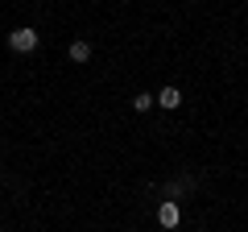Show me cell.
Instances as JSON below:
<instances>
[{"label": "cell", "instance_id": "obj_2", "mask_svg": "<svg viewBox=\"0 0 248 232\" xmlns=\"http://www.w3.org/2000/svg\"><path fill=\"white\" fill-rule=\"evenodd\" d=\"M157 224H161V228H178V224H182V212H178L174 199H161V207H157Z\"/></svg>", "mask_w": 248, "mask_h": 232}, {"label": "cell", "instance_id": "obj_4", "mask_svg": "<svg viewBox=\"0 0 248 232\" xmlns=\"http://www.w3.org/2000/svg\"><path fill=\"white\" fill-rule=\"evenodd\" d=\"M71 58L75 63H87L91 58V42H71Z\"/></svg>", "mask_w": 248, "mask_h": 232}, {"label": "cell", "instance_id": "obj_6", "mask_svg": "<svg viewBox=\"0 0 248 232\" xmlns=\"http://www.w3.org/2000/svg\"><path fill=\"white\" fill-rule=\"evenodd\" d=\"M182 191H186V182H170V187H166V199H174V195H182Z\"/></svg>", "mask_w": 248, "mask_h": 232}, {"label": "cell", "instance_id": "obj_5", "mask_svg": "<svg viewBox=\"0 0 248 232\" xmlns=\"http://www.w3.org/2000/svg\"><path fill=\"white\" fill-rule=\"evenodd\" d=\"M133 108H137V112H149V108H153V96H149V91H141V96H133Z\"/></svg>", "mask_w": 248, "mask_h": 232}, {"label": "cell", "instance_id": "obj_3", "mask_svg": "<svg viewBox=\"0 0 248 232\" xmlns=\"http://www.w3.org/2000/svg\"><path fill=\"white\" fill-rule=\"evenodd\" d=\"M157 104L166 108V112H174V108L182 104V91H178V87H161V91H157Z\"/></svg>", "mask_w": 248, "mask_h": 232}, {"label": "cell", "instance_id": "obj_1", "mask_svg": "<svg viewBox=\"0 0 248 232\" xmlns=\"http://www.w3.org/2000/svg\"><path fill=\"white\" fill-rule=\"evenodd\" d=\"M9 46H13V50H17V54H33L37 50V29H13V33H9Z\"/></svg>", "mask_w": 248, "mask_h": 232}]
</instances>
